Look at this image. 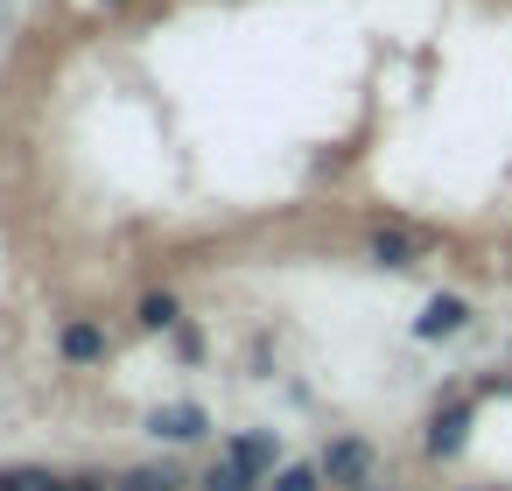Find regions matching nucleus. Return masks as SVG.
Instances as JSON below:
<instances>
[{"label": "nucleus", "instance_id": "f8f14e48", "mask_svg": "<svg viewBox=\"0 0 512 491\" xmlns=\"http://www.w3.org/2000/svg\"><path fill=\"white\" fill-rule=\"evenodd\" d=\"M64 491H106L99 477H64Z\"/></svg>", "mask_w": 512, "mask_h": 491}, {"label": "nucleus", "instance_id": "9d476101", "mask_svg": "<svg viewBox=\"0 0 512 491\" xmlns=\"http://www.w3.org/2000/svg\"><path fill=\"white\" fill-rule=\"evenodd\" d=\"M267 484H274V491H316V484H323V470H309V463H288V470H274Z\"/></svg>", "mask_w": 512, "mask_h": 491}, {"label": "nucleus", "instance_id": "1a4fd4ad", "mask_svg": "<svg viewBox=\"0 0 512 491\" xmlns=\"http://www.w3.org/2000/svg\"><path fill=\"white\" fill-rule=\"evenodd\" d=\"M253 484H260V477H253V470H246V463L225 449V463L211 470V484H204V491H253Z\"/></svg>", "mask_w": 512, "mask_h": 491}, {"label": "nucleus", "instance_id": "9b49d317", "mask_svg": "<svg viewBox=\"0 0 512 491\" xmlns=\"http://www.w3.org/2000/svg\"><path fill=\"white\" fill-rule=\"evenodd\" d=\"M141 323H148V330H169V323H176V295H148V302H141Z\"/></svg>", "mask_w": 512, "mask_h": 491}, {"label": "nucleus", "instance_id": "423d86ee", "mask_svg": "<svg viewBox=\"0 0 512 491\" xmlns=\"http://www.w3.org/2000/svg\"><path fill=\"white\" fill-rule=\"evenodd\" d=\"M64 358H71V365L106 358V330H99V323H64Z\"/></svg>", "mask_w": 512, "mask_h": 491}, {"label": "nucleus", "instance_id": "f03ea898", "mask_svg": "<svg viewBox=\"0 0 512 491\" xmlns=\"http://www.w3.org/2000/svg\"><path fill=\"white\" fill-rule=\"evenodd\" d=\"M463 323H470V302H463V295H435V302L421 309L414 330H421V337H456Z\"/></svg>", "mask_w": 512, "mask_h": 491}, {"label": "nucleus", "instance_id": "f257e3e1", "mask_svg": "<svg viewBox=\"0 0 512 491\" xmlns=\"http://www.w3.org/2000/svg\"><path fill=\"white\" fill-rule=\"evenodd\" d=\"M323 484H337V491H365L372 484V470H379V456H372V442H358V435H344V442H330L323 449Z\"/></svg>", "mask_w": 512, "mask_h": 491}, {"label": "nucleus", "instance_id": "39448f33", "mask_svg": "<svg viewBox=\"0 0 512 491\" xmlns=\"http://www.w3.org/2000/svg\"><path fill=\"white\" fill-rule=\"evenodd\" d=\"M148 428L169 435V442H197V435H204V407H190V400H183V407H155Z\"/></svg>", "mask_w": 512, "mask_h": 491}, {"label": "nucleus", "instance_id": "4468645a", "mask_svg": "<svg viewBox=\"0 0 512 491\" xmlns=\"http://www.w3.org/2000/svg\"><path fill=\"white\" fill-rule=\"evenodd\" d=\"M365 491H386V484H365Z\"/></svg>", "mask_w": 512, "mask_h": 491}, {"label": "nucleus", "instance_id": "20e7f679", "mask_svg": "<svg viewBox=\"0 0 512 491\" xmlns=\"http://www.w3.org/2000/svg\"><path fill=\"white\" fill-rule=\"evenodd\" d=\"M421 253V232H407V225H379L372 232V260H386V267H407Z\"/></svg>", "mask_w": 512, "mask_h": 491}, {"label": "nucleus", "instance_id": "7ed1b4c3", "mask_svg": "<svg viewBox=\"0 0 512 491\" xmlns=\"http://www.w3.org/2000/svg\"><path fill=\"white\" fill-rule=\"evenodd\" d=\"M463 435H470V407H442V414L428 421V456H456Z\"/></svg>", "mask_w": 512, "mask_h": 491}, {"label": "nucleus", "instance_id": "0eeeda50", "mask_svg": "<svg viewBox=\"0 0 512 491\" xmlns=\"http://www.w3.org/2000/svg\"><path fill=\"white\" fill-rule=\"evenodd\" d=\"M120 491H183V470L176 463H141V470H127Z\"/></svg>", "mask_w": 512, "mask_h": 491}, {"label": "nucleus", "instance_id": "ddd939ff", "mask_svg": "<svg viewBox=\"0 0 512 491\" xmlns=\"http://www.w3.org/2000/svg\"><path fill=\"white\" fill-rule=\"evenodd\" d=\"M0 491H15V477H8V470H0Z\"/></svg>", "mask_w": 512, "mask_h": 491}, {"label": "nucleus", "instance_id": "6e6552de", "mask_svg": "<svg viewBox=\"0 0 512 491\" xmlns=\"http://www.w3.org/2000/svg\"><path fill=\"white\" fill-rule=\"evenodd\" d=\"M232 456H239V463H246L253 477H267L281 449H274V435H239V442H232Z\"/></svg>", "mask_w": 512, "mask_h": 491}]
</instances>
